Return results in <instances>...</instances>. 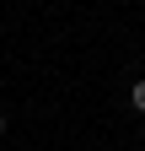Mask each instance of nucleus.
Masks as SVG:
<instances>
[{
    "label": "nucleus",
    "instance_id": "nucleus-1",
    "mask_svg": "<svg viewBox=\"0 0 145 151\" xmlns=\"http://www.w3.org/2000/svg\"><path fill=\"white\" fill-rule=\"evenodd\" d=\"M129 108H134V113H145V81H134V86H129Z\"/></svg>",
    "mask_w": 145,
    "mask_h": 151
},
{
    "label": "nucleus",
    "instance_id": "nucleus-2",
    "mask_svg": "<svg viewBox=\"0 0 145 151\" xmlns=\"http://www.w3.org/2000/svg\"><path fill=\"white\" fill-rule=\"evenodd\" d=\"M0 135H6V113H0Z\"/></svg>",
    "mask_w": 145,
    "mask_h": 151
}]
</instances>
